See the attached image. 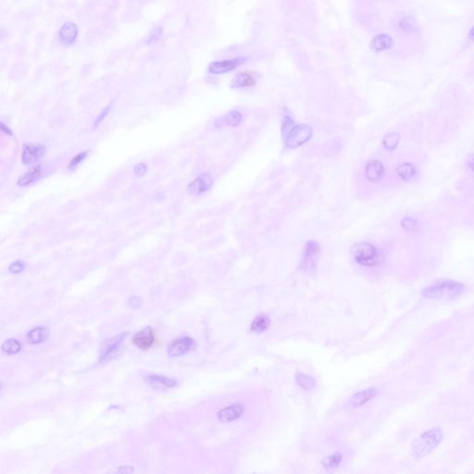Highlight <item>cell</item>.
<instances>
[{"label": "cell", "mask_w": 474, "mask_h": 474, "mask_svg": "<svg viewBox=\"0 0 474 474\" xmlns=\"http://www.w3.org/2000/svg\"><path fill=\"white\" fill-rule=\"evenodd\" d=\"M444 437V432L441 428L434 427L431 430L421 433L418 436L412 443L411 454L415 460H420L424 458L427 455L432 453V451L439 446Z\"/></svg>", "instance_id": "obj_1"}, {"label": "cell", "mask_w": 474, "mask_h": 474, "mask_svg": "<svg viewBox=\"0 0 474 474\" xmlns=\"http://www.w3.org/2000/svg\"><path fill=\"white\" fill-rule=\"evenodd\" d=\"M463 284L452 280H438L423 289L421 295L430 299H453L463 291Z\"/></svg>", "instance_id": "obj_2"}, {"label": "cell", "mask_w": 474, "mask_h": 474, "mask_svg": "<svg viewBox=\"0 0 474 474\" xmlns=\"http://www.w3.org/2000/svg\"><path fill=\"white\" fill-rule=\"evenodd\" d=\"M356 262L363 266H376L382 262V255L375 247L369 243L357 244L352 248Z\"/></svg>", "instance_id": "obj_3"}, {"label": "cell", "mask_w": 474, "mask_h": 474, "mask_svg": "<svg viewBox=\"0 0 474 474\" xmlns=\"http://www.w3.org/2000/svg\"><path fill=\"white\" fill-rule=\"evenodd\" d=\"M312 136V130L310 126L305 124L296 125L288 131V134L285 136V144L289 148L296 149L309 141Z\"/></svg>", "instance_id": "obj_4"}, {"label": "cell", "mask_w": 474, "mask_h": 474, "mask_svg": "<svg viewBox=\"0 0 474 474\" xmlns=\"http://www.w3.org/2000/svg\"><path fill=\"white\" fill-rule=\"evenodd\" d=\"M318 251L319 246L317 242L311 240L307 243L304 258L302 261V268L306 271L311 272L315 269L318 260Z\"/></svg>", "instance_id": "obj_5"}, {"label": "cell", "mask_w": 474, "mask_h": 474, "mask_svg": "<svg viewBox=\"0 0 474 474\" xmlns=\"http://www.w3.org/2000/svg\"><path fill=\"white\" fill-rule=\"evenodd\" d=\"M46 153V148L41 145L36 144H26L24 145L22 153H21V160L25 165H31L37 162Z\"/></svg>", "instance_id": "obj_6"}, {"label": "cell", "mask_w": 474, "mask_h": 474, "mask_svg": "<svg viewBox=\"0 0 474 474\" xmlns=\"http://www.w3.org/2000/svg\"><path fill=\"white\" fill-rule=\"evenodd\" d=\"M247 60L246 57H235L228 60L216 61L211 64L209 71L212 74H223L229 71H234L239 65Z\"/></svg>", "instance_id": "obj_7"}, {"label": "cell", "mask_w": 474, "mask_h": 474, "mask_svg": "<svg viewBox=\"0 0 474 474\" xmlns=\"http://www.w3.org/2000/svg\"><path fill=\"white\" fill-rule=\"evenodd\" d=\"M125 334H120L111 339L106 340L104 344V347L102 348V353L100 356V361H107L112 360L120 350L123 337Z\"/></svg>", "instance_id": "obj_8"}, {"label": "cell", "mask_w": 474, "mask_h": 474, "mask_svg": "<svg viewBox=\"0 0 474 474\" xmlns=\"http://www.w3.org/2000/svg\"><path fill=\"white\" fill-rule=\"evenodd\" d=\"M195 347V341L190 337H183L175 340L171 343L168 348V354L170 357H180L188 353Z\"/></svg>", "instance_id": "obj_9"}, {"label": "cell", "mask_w": 474, "mask_h": 474, "mask_svg": "<svg viewBox=\"0 0 474 474\" xmlns=\"http://www.w3.org/2000/svg\"><path fill=\"white\" fill-rule=\"evenodd\" d=\"M212 183L211 176L208 173H204L196 178L191 184L188 185L187 190L189 192V194H191L193 196L201 195L206 191H208L212 186Z\"/></svg>", "instance_id": "obj_10"}, {"label": "cell", "mask_w": 474, "mask_h": 474, "mask_svg": "<svg viewBox=\"0 0 474 474\" xmlns=\"http://www.w3.org/2000/svg\"><path fill=\"white\" fill-rule=\"evenodd\" d=\"M245 407L241 404H234L220 410L218 412V419L221 422H232L244 414Z\"/></svg>", "instance_id": "obj_11"}, {"label": "cell", "mask_w": 474, "mask_h": 474, "mask_svg": "<svg viewBox=\"0 0 474 474\" xmlns=\"http://www.w3.org/2000/svg\"><path fill=\"white\" fill-rule=\"evenodd\" d=\"M154 333L152 332V329L150 327L144 328L138 333H135L134 338H133V344L135 347L140 348L142 350H147L151 347L154 343Z\"/></svg>", "instance_id": "obj_12"}, {"label": "cell", "mask_w": 474, "mask_h": 474, "mask_svg": "<svg viewBox=\"0 0 474 474\" xmlns=\"http://www.w3.org/2000/svg\"><path fill=\"white\" fill-rule=\"evenodd\" d=\"M383 172H384L383 166L379 160H375V159L370 160L366 165L365 174L369 181H371V182L380 181L383 175Z\"/></svg>", "instance_id": "obj_13"}, {"label": "cell", "mask_w": 474, "mask_h": 474, "mask_svg": "<svg viewBox=\"0 0 474 474\" xmlns=\"http://www.w3.org/2000/svg\"><path fill=\"white\" fill-rule=\"evenodd\" d=\"M377 395V389L374 387L369 388V389L363 390L356 395L352 396L351 398V405L353 408H359L363 405L369 402L370 399H372L374 396Z\"/></svg>", "instance_id": "obj_14"}, {"label": "cell", "mask_w": 474, "mask_h": 474, "mask_svg": "<svg viewBox=\"0 0 474 474\" xmlns=\"http://www.w3.org/2000/svg\"><path fill=\"white\" fill-rule=\"evenodd\" d=\"M77 35H78V29L77 26L72 22L65 23L59 32V37L61 41L67 45L74 42Z\"/></svg>", "instance_id": "obj_15"}, {"label": "cell", "mask_w": 474, "mask_h": 474, "mask_svg": "<svg viewBox=\"0 0 474 474\" xmlns=\"http://www.w3.org/2000/svg\"><path fill=\"white\" fill-rule=\"evenodd\" d=\"M256 83H257V80L254 78L252 74L248 72H240L234 77L231 85L234 89H237V88L253 86L256 85Z\"/></svg>", "instance_id": "obj_16"}, {"label": "cell", "mask_w": 474, "mask_h": 474, "mask_svg": "<svg viewBox=\"0 0 474 474\" xmlns=\"http://www.w3.org/2000/svg\"><path fill=\"white\" fill-rule=\"evenodd\" d=\"M148 381L152 387L159 390L168 389L170 387H173L176 384V382L174 380L170 379L168 377H163V376H149Z\"/></svg>", "instance_id": "obj_17"}, {"label": "cell", "mask_w": 474, "mask_h": 474, "mask_svg": "<svg viewBox=\"0 0 474 474\" xmlns=\"http://www.w3.org/2000/svg\"><path fill=\"white\" fill-rule=\"evenodd\" d=\"M41 173H42V167H41V165L33 167L31 170H29L27 172H25V173L19 179L18 184L21 185V186H27L29 184H33V183L36 182L39 178L41 177Z\"/></svg>", "instance_id": "obj_18"}, {"label": "cell", "mask_w": 474, "mask_h": 474, "mask_svg": "<svg viewBox=\"0 0 474 474\" xmlns=\"http://www.w3.org/2000/svg\"><path fill=\"white\" fill-rule=\"evenodd\" d=\"M48 336H49V331L44 327H38L29 332L27 334V341L29 344L36 345L46 341Z\"/></svg>", "instance_id": "obj_19"}, {"label": "cell", "mask_w": 474, "mask_h": 474, "mask_svg": "<svg viewBox=\"0 0 474 474\" xmlns=\"http://www.w3.org/2000/svg\"><path fill=\"white\" fill-rule=\"evenodd\" d=\"M393 44L394 41L391 38V36L387 35H379L374 37V39L371 43V46H372V49L376 51H383L390 49L393 46Z\"/></svg>", "instance_id": "obj_20"}, {"label": "cell", "mask_w": 474, "mask_h": 474, "mask_svg": "<svg viewBox=\"0 0 474 474\" xmlns=\"http://www.w3.org/2000/svg\"><path fill=\"white\" fill-rule=\"evenodd\" d=\"M269 325V317L266 315H260L253 320L251 331L254 333H262L268 329Z\"/></svg>", "instance_id": "obj_21"}, {"label": "cell", "mask_w": 474, "mask_h": 474, "mask_svg": "<svg viewBox=\"0 0 474 474\" xmlns=\"http://www.w3.org/2000/svg\"><path fill=\"white\" fill-rule=\"evenodd\" d=\"M296 381L297 384L305 391H311L316 385V381L312 378V376L306 375L303 373H297L296 375Z\"/></svg>", "instance_id": "obj_22"}, {"label": "cell", "mask_w": 474, "mask_h": 474, "mask_svg": "<svg viewBox=\"0 0 474 474\" xmlns=\"http://www.w3.org/2000/svg\"><path fill=\"white\" fill-rule=\"evenodd\" d=\"M396 172L402 179L406 180V181H409V180H411V178L415 176L416 170L411 164L404 163V164H401L397 167Z\"/></svg>", "instance_id": "obj_23"}, {"label": "cell", "mask_w": 474, "mask_h": 474, "mask_svg": "<svg viewBox=\"0 0 474 474\" xmlns=\"http://www.w3.org/2000/svg\"><path fill=\"white\" fill-rule=\"evenodd\" d=\"M342 458L343 457L341 453L333 454L322 460V466L326 471H333L334 469L339 467Z\"/></svg>", "instance_id": "obj_24"}, {"label": "cell", "mask_w": 474, "mask_h": 474, "mask_svg": "<svg viewBox=\"0 0 474 474\" xmlns=\"http://www.w3.org/2000/svg\"><path fill=\"white\" fill-rule=\"evenodd\" d=\"M21 345L16 339H8L2 345V351L7 355H15L21 351Z\"/></svg>", "instance_id": "obj_25"}, {"label": "cell", "mask_w": 474, "mask_h": 474, "mask_svg": "<svg viewBox=\"0 0 474 474\" xmlns=\"http://www.w3.org/2000/svg\"><path fill=\"white\" fill-rule=\"evenodd\" d=\"M399 141H400V136L396 133H393V134L386 135L383 138V146H384L385 149L393 150L397 147Z\"/></svg>", "instance_id": "obj_26"}, {"label": "cell", "mask_w": 474, "mask_h": 474, "mask_svg": "<svg viewBox=\"0 0 474 474\" xmlns=\"http://www.w3.org/2000/svg\"><path fill=\"white\" fill-rule=\"evenodd\" d=\"M399 26L404 32L411 33V32H414L417 28V22L412 17H405L403 20L400 21Z\"/></svg>", "instance_id": "obj_27"}, {"label": "cell", "mask_w": 474, "mask_h": 474, "mask_svg": "<svg viewBox=\"0 0 474 474\" xmlns=\"http://www.w3.org/2000/svg\"><path fill=\"white\" fill-rule=\"evenodd\" d=\"M241 120H242V115L240 112L237 110H233L227 114L224 121L230 126H237L240 123Z\"/></svg>", "instance_id": "obj_28"}, {"label": "cell", "mask_w": 474, "mask_h": 474, "mask_svg": "<svg viewBox=\"0 0 474 474\" xmlns=\"http://www.w3.org/2000/svg\"><path fill=\"white\" fill-rule=\"evenodd\" d=\"M24 269V263L23 262H20V261H17V262H13L10 266H9V271L11 273H20L22 270Z\"/></svg>", "instance_id": "obj_29"}, {"label": "cell", "mask_w": 474, "mask_h": 474, "mask_svg": "<svg viewBox=\"0 0 474 474\" xmlns=\"http://www.w3.org/2000/svg\"><path fill=\"white\" fill-rule=\"evenodd\" d=\"M416 220L415 219H411V218H405V219L402 220V226L403 228H405L407 231H412L415 229L416 227Z\"/></svg>", "instance_id": "obj_30"}, {"label": "cell", "mask_w": 474, "mask_h": 474, "mask_svg": "<svg viewBox=\"0 0 474 474\" xmlns=\"http://www.w3.org/2000/svg\"><path fill=\"white\" fill-rule=\"evenodd\" d=\"M148 170V168H147V165L144 164V163H141V164H138L136 165L134 169V171H135V174L137 176V177H142L146 174Z\"/></svg>", "instance_id": "obj_31"}, {"label": "cell", "mask_w": 474, "mask_h": 474, "mask_svg": "<svg viewBox=\"0 0 474 474\" xmlns=\"http://www.w3.org/2000/svg\"><path fill=\"white\" fill-rule=\"evenodd\" d=\"M85 157H86V152L80 153V154H78L77 156L74 157V158L71 159V163H70V165H69V167H70L71 169V168H74L75 166H77V165H78L79 163H81L82 161H83V160H84V158H85Z\"/></svg>", "instance_id": "obj_32"}, {"label": "cell", "mask_w": 474, "mask_h": 474, "mask_svg": "<svg viewBox=\"0 0 474 474\" xmlns=\"http://www.w3.org/2000/svg\"><path fill=\"white\" fill-rule=\"evenodd\" d=\"M108 111H109V106H107L106 109H105V110H103V112L99 115V118H98V119L96 120V121H95V125H94V127L98 126L99 123H100L102 120H104V119L106 118V114L108 113Z\"/></svg>", "instance_id": "obj_33"}, {"label": "cell", "mask_w": 474, "mask_h": 474, "mask_svg": "<svg viewBox=\"0 0 474 474\" xmlns=\"http://www.w3.org/2000/svg\"><path fill=\"white\" fill-rule=\"evenodd\" d=\"M142 301L140 300V298L138 297H131L130 300H129V305L132 307V308H138L141 306Z\"/></svg>", "instance_id": "obj_34"}, {"label": "cell", "mask_w": 474, "mask_h": 474, "mask_svg": "<svg viewBox=\"0 0 474 474\" xmlns=\"http://www.w3.org/2000/svg\"><path fill=\"white\" fill-rule=\"evenodd\" d=\"M470 36H471L472 38H474V27L472 29V31H471V33H470Z\"/></svg>", "instance_id": "obj_35"}, {"label": "cell", "mask_w": 474, "mask_h": 474, "mask_svg": "<svg viewBox=\"0 0 474 474\" xmlns=\"http://www.w3.org/2000/svg\"><path fill=\"white\" fill-rule=\"evenodd\" d=\"M472 168H473V170H474V162H473V164H472Z\"/></svg>", "instance_id": "obj_36"}]
</instances>
